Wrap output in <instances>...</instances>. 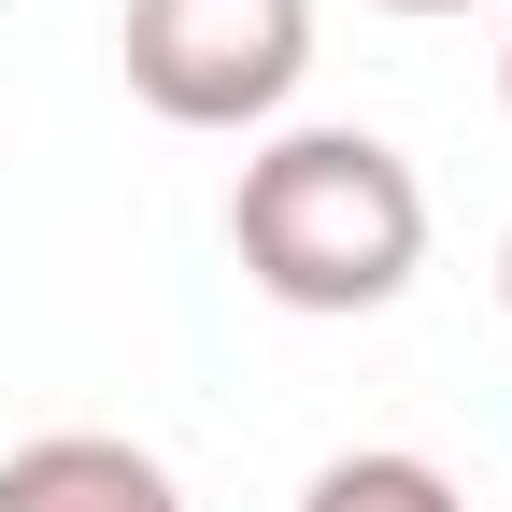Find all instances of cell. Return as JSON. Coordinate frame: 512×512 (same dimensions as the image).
I'll list each match as a JSON object with an SVG mask.
<instances>
[{"label": "cell", "mask_w": 512, "mask_h": 512, "mask_svg": "<svg viewBox=\"0 0 512 512\" xmlns=\"http://www.w3.org/2000/svg\"><path fill=\"white\" fill-rule=\"evenodd\" d=\"M228 256L285 313H384L427 271V185L370 128H271L228 185Z\"/></svg>", "instance_id": "6da1fadb"}, {"label": "cell", "mask_w": 512, "mask_h": 512, "mask_svg": "<svg viewBox=\"0 0 512 512\" xmlns=\"http://www.w3.org/2000/svg\"><path fill=\"white\" fill-rule=\"evenodd\" d=\"M114 57L157 128H271L313 72V0H128Z\"/></svg>", "instance_id": "7a4b0ae2"}, {"label": "cell", "mask_w": 512, "mask_h": 512, "mask_svg": "<svg viewBox=\"0 0 512 512\" xmlns=\"http://www.w3.org/2000/svg\"><path fill=\"white\" fill-rule=\"evenodd\" d=\"M0 512H185V484L114 427H43L0 456Z\"/></svg>", "instance_id": "3957f363"}, {"label": "cell", "mask_w": 512, "mask_h": 512, "mask_svg": "<svg viewBox=\"0 0 512 512\" xmlns=\"http://www.w3.org/2000/svg\"><path fill=\"white\" fill-rule=\"evenodd\" d=\"M299 512H470V498L441 484L427 456H399V441H356V456L313 470V498H299Z\"/></svg>", "instance_id": "277c9868"}, {"label": "cell", "mask_w": 512, "mask_h": 512, "mask_svg": "<svg viewBox=\"0 0 512 512\" xmlns=\"http://www.w3.org/2000/svg\"><path fill=\"white\" fill-rule=\"evenodd\" d=\"M370 15H470V0H370Z\"/></svg>", "instance_id": "5b68a950"}, {"label": "cell", "mask_w": 512, "mask_h": 512, "mask_svg": "<svg viewBox=\"0 0 512 512\" xmlns=\"http://www.w3.org/2000/svg\"><path fill=\"white\" fill-rule=\"evenodd\" d=\"M498 313H512V242H498Z\"/></svg>", "instance_id": "8992f818"}, {"label": "cell", "mask_w": 512, "mask_h": 512, "mask_svg": "<svg viewBox=\"0 0 512 512\" xmlns=\"http://www.w3.org/2000/svg\"><path fill=\"white\" fill-rule=\"evenodd\" d=\"M498 114H512V43H498Z\"/></svg>", "instance_id": "52a82bcc"}]
</instances>
